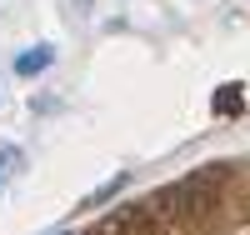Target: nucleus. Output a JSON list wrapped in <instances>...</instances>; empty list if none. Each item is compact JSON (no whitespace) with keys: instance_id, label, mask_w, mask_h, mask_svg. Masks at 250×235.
Wrapping results in <instances>:
<instances>
[{"instance_id":"nucleus-1","label":"nucleus","mask_w":250,"mask_h":235,"mask_svg":"<svg viewBox=\"0 0 250 235\" xmlns=\"http://www.w3.org/2000/svg\"><path fill=\"white\" fill-rule=\"evenodd\" d=\"M50 65H55V45H30V50H20V55H15V75H20V80L45 75Z\"/></svg>"},{"instance_id":"nucleus-2","label":"nucleus","mask_w":250,"mask_h":235,"mask_svg":"<svg viewBox=\"0 0 250 235\" xmlns=\"http://www.w3.org/2000/svg\"><path fill=\"white\" fill-rule=\"evenodd\" d=\"M210 105H215V115H240L245 110V95H240V85H220Z\"/></svg>"},{"instance_id":"nucleus-5","label":"nucleus","mask_w":250,"mask_h":235,"mask_svg":"<svg viewBox=\"0 0 250 235\" xmlns=\"http://www.w3.org/2000/svg\"><path fill=\"white\" fill-rule=\"evenodd\" d=\"M0 190H5V170H0Z\"/></svg>"},{"instance_id":"nucleus-4","label":"nucleus","mask_w":250,"mask_h":235,"mask_svg":"<svg viewBox=\"0 0 250 235\" xmlns=\"http://www.w3.org/2000/svg\"><path fill=\"white\" fill-rule=\"evenodd\" d=\"M20 165H25V155H20L15 145H0V170H5V180L20 175Z\"/></svg>"},{"instance_id":"nucleus-3","label":"nucleus","mask_w":250,"mask_h":235,"mask_svg":"<svg viewBox=\"0 0 250 235\" xmlns=\"http://www.w3.org/2000/svg\"><path fill=\"white\" fill-rule=\"evenodd\" d=\"M125 185H130V175H115V180H105V185H100V190H95V195L85 200V210H95V205H105V200H115V195H120V190H125Z\"/></svg>"}]
</instances>
